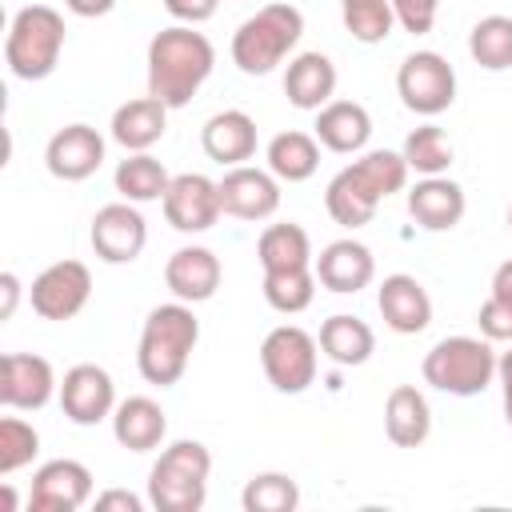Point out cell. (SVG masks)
Listing matches in <instances>:
<instances>
[{"instance_id":"1","label":"cell","mask_w":512,"mask_h":512,"mask_svg":"<svg viewBox=\"0 0 512 512\" xmlns=\"http://www.w3.org/2000/svg\"><path fill=\"white\" fill-rule=\"evenodd\" d=\"M216 48L192 24H172L152 36L148 44V96L164 100L168 108H184L200 84L212 76Z\"/></svg>"},{"instance_id":"2","label":"cell","mask_w":512,"mask_h":512,"mask_svg":"<svg viewBox=\"0 0 512 512\" xmlns=\"http://www.w3.org/2000/svg\"><path fill=\"white\" fill-rule=\"evenodd\" d=\"M408 184V164L400 152H388V148H372L364 152L360 160H352L348 168H340L332 180H328V192H324V208L336 224L344 228H364L380 200H388L392 192H400Z\"/></svg>"},{"instance_id":"3","label":"cell","mask_w":512,"mask_h":512,"mask_svg":"<svg viewBox=\"0 0 512 512\" xmlns=\"http://www.w3.org/2000/svg\"><path fill=\"white\" fill-rule=\"evenodd\" d=\"M200 340V320L184 300L160 304L148 312L144 328H140V348H136V368L148 384H176L196 352Z\"/></svg>"},{"instance_id":"4","label":"cell","mask_w":512,"mask_h":512,"mask_svg":"<svg viewBox=\"0 0 512 512\" xmlns=\"http://www.w3.org/2000/svg\"><path fill=\"white\" fill-rule=\"evenodd\" d=\"M64 52V16L48 4H24L4 36V64L16 80H44Z\"/></svg>"},{"instance_id":"5","label":"cell","mask_w":512,"mask_h":512,"mask_svg":"<svg viewBox=\"0 0 512 512\" xmlns=\"http://www.w3.org/2000/svg\"><path fill=\"white\" fill-rule=\"evenodd\" d=\"M304 16L296 4H264L256 16H248L232 36V64L244 76H268L284 56L300 44Z\"/></svg>"},{"instance_id":"6","label":"cell","mask_w":512,"mask_h":512,"mask_svg":"<svg viewBox=\"0 0 512 512\" xmlns=\"http://www.w3.org/2000/svg\"><path fill=\"white\" fill-rule=\"evenodd\" d=\"M212 452L200 440H176L148 472V500L160 512H200L208 496Z\"/></svg>"},{"instance_id":"7","label":"cell","mask_w":512,"mask_h":512,"mask_svg":"<svg viewBox=\"0 0 512 512\" xmlns=\"http://www.w3.org/2000/svg\"><path fill=\"white\" fill-rule=\"evenodd\" d=\"M496 360L488 336H444L424 356V380L448 396H480L496 376Z\"/></svg>"},{"instance_id":"8","label":"cell","mask_w":512,"mask_h":512,"mask_svg":"<svg viewBox=\"0 0 512 512\" xmlns=\"http://www.w3.org/2000/svg\"><path fill=\"white\" fill-rule=\"evenodd\" d=\"M316 340L296 328V324H280L264 336L260 344V368L268 376V384L284 396H296L304 392L312 380H316Z\"/></svg>"},{"instance_id":"9","label":"cell","mask_w":512,"mask_h":512,"mask_svg":"<svg viewBox=\"0 0 512 512\" xmlns=\"http://www.w3.org/2000/svg\"><path fill=\"white\" fill-rule=\"evenodd\" d=\"M396 92L416 116H440L456 100V72L440 52H412L396 72Z\"/></svg>"},{"instance_id":"10","label":"cell","mask_w":512,"mask_h":512,"mask_svg":"<svg viewBox=\"0 0 512 512\" xmlns=\"http://www.w3.org/2000/svg\"><path fill=\"white\" fill-rule=\"evenodd\" d=\"M92 296V272L88 264L80 260H56L48 264L32 288H28V300H32V312L44 316V320H72Z\"/></svg>"},{"instance_id":"11","label":"cell","mask_w":512,"mask_h":512,"mask_svg":"<svg viewBox=\"0 0 512 512\" xmlns=\"http://www.w3.org/2000/svg\"><path fill=\"white\" fill-rule=\"evenodd\" d=\"M88 240L104 264H132L148 244V224L132 200H116L92 216Z\"/></svg>"},{"instance_id":"12","label":"cell","mask_w":512,"mask_h":512,"mask_svg":"<svg viewBox=\"0 0 512 512\" xmlns=\"http://www.w3.org/2000/svg\"><path fill=\"white\" fill-rule=\"evenodd\" d=\"M160 204H164V216H168V224L176 232H208L224 216L216 180H208L200 172L172 176V184H168V192H164Z\"/></svg>"},{"instance_id":"13","label":"cell","mask_w":512,"mask_h":512,"mask_svg":"<svg viewBox=\"0 0 512 512\" xmlns=\"http://www.w3.org/2000/svg\"><path fill=\"white\" fill-rule=\"evenodd\" d=\"M60 408L72 424L92 428L116 412V384L100 364H76L64 372L60 384Z\"/></svg>"},{"instance_id":"14","label":"cell","mask_w":512,"mask_h":512,"mask_svg":"<svg viewBox=\"0 0 512 512\" xmlns=\"http://www.w3.org/2000/svg\"><path fill=\"white\" fill-rule=\"evenodd\" d=\"M56 392V372L44 356L36 352H4L0 356V404L36 412L52 400Z\"/></svg>"},{"instance_id":"15","label":"cell","mask_w":512,"mask_h":512,"mask_svg":"<svg viewBox=\"0 0 512 512\" xmlns=\"http://www.w3.org/2000/svg\"><path fill=\"white\" fill-rule=\"evenodd\" d=\"M216 188H220L224 216H236V220H268L280 208V184L264 168L236 164L216 180Z\"/></svg>"},{"instance_id":"16","label":"cell","mask_w":512,"mask_h":512,"mask_svg":"<svg viewBox=\"0 0 512 512\" xmlns=\"http://www.w3.org/2000/svg\"><path fill=\"white\" fill-rule=\"evenodd\" d=\"M92 500V472L80 460H48L32 476V512H76Z\"/></svg>"},{"instance_id":"17","label":"cell","mask_w":512,"mask_h":512,"mask_svg":"<svg viewBox=\"0 0 512 512\" xmlns=\"http://www.w3.org/2000/svg\"><path fill=\"white\" fill-rule=\"evenodd\" d=\"M44 164L56 180H88L100 164H104V136L92 124H64L48 148H44Z\"/></svg>"},{"instance_id":"18","label":"cell","mask_w":512,"mask_h":512,"mask_svg":"<svg viewBox=\"0 0 512 512\" xmlns=\"http://www.w3.org/2000/svg\"><path fill=\"white\" fill-rule=\"evenodd\" d=\"M376 308H380L384 324L392 332H400V336H416V332H424L432 324V296L408 272L384 276V284L376 292Z\"/></svg>"},{"instance_id":"19","label":"cell","mask_w":512,"mask_h":512,"mask_svg":"<svg viewBox=\"0 0 512 512\" xmlns=\"http://www.w3.org/2000/svg\"><path fill=\"white\" fill-rule=\"evenodd\" d=\"M164 284L184 304L212 300L216 288H220V260H216V252L212 248H200V244L176 248L168 256V264H164Z\"/></svg>"},{"instance_id":"20","label":"cell","mask_w":512,"mask_h":512,"mask_svg":"<svg viewBox=\"0 0 512 512\" xmlns=\"http://www.w3.org/2000/svg\"><path fill=\"white\" fill-rule=\"evenodd\" d=\"M312 272L316 280L336 292V296H348V292H360L372 284L376 276V260L372 252L360 244V240H332L316 260H312Z\"/></svg>"},{"instance_id":"21","label":"cell","mask_w":512,"mask_h":512,"mask_svg":"<svg viewBox=\"0 0 512 512\" xmlns=\"http://www.w3.org/2000/svg\"><path fill=\"white\" fill-rule=\"evenodd\" d=\"M200 144H204L208 160L236 168V164L256 156V120L248 112H240V108H224V112L204 120Z\"/></svg>"},{"instance_id":"22","label":"cell","mask_w":512,"mask_h":512,"mask_svg":"<svg viewBox=\"0 0 512 512\" xmlns=\"http://www.w3.org/2000/svg\"><path fill=\"white\" fill-rule=\"evenodd\" d=\"M464 208H468L464 188H460L456 180H448V176H424V180L408 192V216H412L420 228H428V232H448V228H456V224L464 220Z\"/></svg>"},{"instance_id":"23","label":"cell","mask_w":512,"mask_h":512,"mask_svg":"<svg viewBox=\"0 0 512 512\" xmlns=\"http://www.w3.org/2000/svg\"><path fill=\"white\" fill-rule=\"evenodd\" d=\"M336 92V64L324 52H300L288 60L284 72V96L300 112H320Z\"/></svg>"},{"instance_id":"24","label":"cell","mask_w":512,"mask_h":512,"mask_svg":"<svg viewBox=\"0 0 512 512\" xmlns=\"http://www.w3.org/2000/svg\"><path fill=\"white\" fill-rule=\"evenodd\" d=\"M112 436L128 452H152L168 436V416L152 396H128L112 412Z\"/></svg>"},{"instance_id":"25","label":"cell","mask_w":512,"mask_h":512,"mask_svg":"<svg viewBox=\"0 0 512 512\" xmlns=\"http://www.w3.org/2000/svg\"><path fill=\"white\" fill-rule=\"evenodd\" d=\"M316 140L328 148V152H360L372 136V116L364 104L356 100H328L320 112H316Z\"/></svg>"},{"instance_id":"26","label":"cell","mask_w":512,"mask_h":512,"mask_svg":"<svg viewBox=\"0 0 512 512\" xmlns=\"http://www.w3.org/2000/svg\"><path fill=\"white\" fill-rule=\"evenodd\" d=\"M168 128V104L156 96H136L112 112V140L128 152H148Z\"/></svg>"},{"instance_id":"27","label":"cell","mask_w":512,"mask_h":512,"mask_svg":"<svg viewBox=\"0 0 512 512\" xmlns=\"http://www.w3.org/2000/svg\"><path fill=\"white\" fill-rule=\"evenodd\" d=\"M384 432L396 448H416L428 440L432 432V408L424 400L420 388L412 384H396L384 400Z\"/></svg>"},{"instance_id":"28","label":"cell","mask_w":512,"mask_h":512,"mask_svg":"<svg viewBox=\"0 0 512 512\" xmlns=\"http://www.w3.org/2000/svg\"><path fill=\"white\" fill-rule=\"evenodd\" d=\"M320 352L332 360V364H340V368H356V364H364L368 356H372V348H376V336H372V328L360 320V316H348V312H336V316H328L324 324H320Z\"/></svg>"},{"instance_id":"29","label":"cell","mask_w":512,"mask_h":512,"mask_svg":"<svg viewBox=\"0 0 512 512\" xmlns=\"http://www.w3.org/2000/svg\"><path fill=\"white\" fill-rule=\"evenodd\" d=\"M320 168V140L308 132H280L268 140V172L276 180L300 184Z\"/></svg>"},{"instance_id":"30","label":"cell","mask_w":512,"mask_h":512,"mask_svg":"<svg viewBox=\"0 0 512 512\" xmlns=\"http://www.w3.org/2000/svg\"><path fill=\"white\" fill-rule=\"evenodd\" d=\"M256 256L264 272H284V268H312V240L300 224H268L256 240Z\"/></svg>"},{"instance_id":"31","label":"cell","mask_w":512,"mask_h":512,"mask_svg":"<svg viewBox=\"0 0 512 512\" xmlns=\"http://www.w3.org/2000/svg\"><path fill=\"white\" fill-rule=\"evenodd\" d=\"M172 176L164 172V164L148 152H132L128 160L116 164V192L132 204H148V200H164Z\"/></svg>"},{"instance_id":"32","label":"cell","mask_w":512,"mask_h":512,"mask_svg":"<svg viewBox=\"0 0 512 512\" xmlns=\"http://www.w3.org/2000/svg\"><path fill=\"white\" fill-rule=\"evenodd\" d=\"M468 52L480 68L504 72L512 68V16H484L468 32Z\"/></svg>"},{"instance_id":"33","label":"cell","mask_w":512,"mask_h":512,"mask_svg":"<svg viewBox=\"0 0 512 512\" xmlns=\"http://www.w3.org/2000/svg\"><path fill=\"white\" fill-rule=\"evenodd\" d=\"M404 164H408V172H420V176H440V172H448V164H452V140L444 136V128H436V124H420V128H412L408 136H404Z\"/></svg>"},{"instance_id":"34","label":"cell","mask_w":512,"mask_h":512,"mask_svg":"<svg viewBox=\"0 0 512 512\" xmlns=\"http://www.w3.org/2000/svg\"><path fill=\"white\" fill-rule=\"evenodd\" d=\"M316 272L312 268H284V272H264V300L284 312V316H296L312 304L316 296Z\"/></svg>"},{"instance_id":"35","label":"cell","mask_w":512,"mask_h":512,"mask_svg":"<svg viewBox=\"0 0 512 512\" xmlns=\"http://www.w3.org/2000/svg\"><path fill=\"white\" fill-rule=\"evenodd\" d=\"M340 16H344V28L352 32V40H360V44L388 40L392 24H396L392 0H340Z\"/></svg>"},{"instance_id":"36","label":"cell","mask_w":512,"mask_h":512,"mask_svg":"<svg viewBox=\"0 0 512 512\" xmlns=\"http://www.w3.org/2000/svg\"><path fill=\"white\" fill-rule=\"evenodd\" d=\"M240 504H244V512H292L300 504V488L284 472H260L244 484Z\"/></svg>"},{"instance_id":"37","label":"cell","mask_w":512,"mask_h":512,"mask_svg":"<svg viewBox=\"0 0 512 512\" xmlns=\"http://www.w3.org/2000/svg\"><path fill=\"white\" fill-rule=\"evenodd\" d=\"M36 452H40V432L20 416H4L0 420V476H12L16 468L32 464Z\"/></svg>"},{"instance_id":"38","label":"cell","mask_w":512,"mask_h":512,"mask_svg":"<svg viewBox=\"0 0 512 512\" xmlns=\"http://www.w3.org/2000/svg\"><path fill=\"white\" fill-rule=\"evenodd\" d=\"M392 12H396V24L412 36H424L432 32L436 24V12H440V0H392Z\"/></svg>"},{"instance_id":"39","label":"cell","mask_w":512,"mask_h":512,"mask_svg":"<svg viewBox=\"0 0 512 512\" xmlns=\"http://www.w3.org/2000/svg\"><path fill=\"white\" fill-rule=\"evenodd\" d=\"M476 324L488 340H512V304L500 296H488L476 312Z\"/></svg>"},{"instance_id":"40","label":"cell","mask_w":512,"mask_h":512,"mask_svg":"<svg viewBox=\"0 0 512 512\" xmlns=\"http://www.w3.org/2000/svg\"><path fill=\"white\" fill-rule=\"evenodd\" d=\"M216 4L220 0H164L168 16H176L180 24H204L216 16Z\"/></svg>"},{"instance_id":"41","label":"cell","mask_w":512,"mask_h":512,"mask_svg":"<svg viewBox=\"0 0 512 512\" xmlns=\"http://www.w3.org/2000/svg\"><path fill=\"white\" fill-rule=\"evenodd\" d=\"M96 508H100V512H140L144 500L132 496V492H124V488H108V492L96 496Z\"/></svg>"},{"instance_id":"42","label":"cell","mask_w":512,"mask_h":512,"mask_svg":"<svg viewBox=\"0 0 512 512\" xmlns=\"http://www.w3.org/2000/svg\"><path fill=\"white\" fill-rule=\"evenodd\" d=\"M0 320H12V312H16V304H20V280H16V272H0Z\"/></svg>"},{"instance_id":"43","label":"cell","mask_w":512,"mask_h":512,"mask_svg":"<svg viewBox=\"0 0 512 512\" xmlns=\"http://www.w3.org/2000/svg\"><path fill=\"white\" fill-rule=\"evenodd\" d=\"M64 8H68L72 16L92 20V16H108V12L116 8V0H64Z\"/></svg>"},{"instance_id":"44","label":"cell","mask_w":512,"mask_h":512,"mask_svg":"<svg viewBox=\"0 0 512 512\" xmlns=\"http://www.w3.org/2000/svg\"><path fill=\"white\" fill-rule=\"evenodd\" d=\"M492 296H500V300L512 304V260H504V264L492 272Z\"/></svg>"},{"instance_id":"45","label":"cell","mask_w":512,"mask_h":512,"mask_svg":"<svg viewBox=\"0 0 512 512\" xmlns=\"http://www.w3.org/2000/svg\"><path fill=\"white\" fill-rule=\"evenodd\" d=\"M496 376H500V388H504V396L512 400V352H504V356L496 360Z\"/></svg>"},{"instance_id":"46","label":"cell","mask_w":512,"mask_h":512,"mask_svg":"<svg viewBox=\"0 0 512 512\" xmlns=\"http://www.w3.org/2000/svg\"><path fill=\"white\" fill-rule=\"evenodd\" d=\"M0 496H4V508H8V512H12V508H16V492H12V488H8V484H4V492H0Z\"/></svg>"},{"instance_id":"47","label":"cell","mask_w":512,"mask_h":512,"mask_svg":"<svg viewBox=\"0 0 512 512\" xmlns=\"http://www.w3.org/2000/svg\"><path fill=\"white\" fill-rule=\"evenodd\" d=\"M504 420H508V428H512V400L504 396Z\"/></svg>"},{"instance_id":"48","label":"cell","mask_w":512,"mask_h":512,"mask_svg":"<svg viewBox=\"0 0 512 512\" xmlns=\"http://www.w3.org/2000/svg\"><path fill=\"white\" fill-rule=\"evenodd\" d=\"M508 228H512V208H508Z\"/></svg>"}]
</instances>
